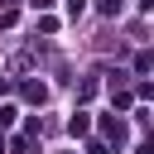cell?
Segmentation results:
<instances>
[{
	"instance_id": "1",
	"label": "cell",
	"mask_w": 154,
	"mask_h": 154,
	"mask_svg": "<svg viewBox=\"0 0 154 154\" xmlns=\"http://www.w3.org/2000/svg\"><path fill=\"white\" fill-rule=\"evenodd\" d=\"M101 135L120 149V144H125V120H111V116H106V120H101Z\"/></svg>"
},
{
	"instance_id": "2",
	"label": "cell",
	"mask_w": 154,
	"mask_h": 154,
	"mask_svg": "<svg viewBox=\"0 0 154 154\" xmlns=\"http://www.w3.org/2000/svg\"><path fill=\"white\" fill-rule=\"evenodd\" d=\"M24 96H29V101H48V87H43V82H24Z\"/></svg>"
},
{
	"instance_id": "3",
	"label": "cell",
	"mask_w": 154,
	"mask_h": 154,
	"mask_svg": "<svg viewBox=\"0 0 154 154\" xmlns=\"http://www.w3.org/2000/svg\"><path fill=\"white\" fill-rule=\"evenodd\" d=\"M67 130H72V135H87V130H91V120H87V111H77V116L67 120Z\"/></svg>"
},
{
	"instance_id": "4",
	"label": "cell",
	"mask_w": 154,
	"mask_h": 154,
	"mask_svg": "<svg viewBox=\"0 0 154 154\" xmlns=\"http://www.w3.org/2000/svg\"><path fill=\"white\" fill-rule=\"evenodd\" d=\"M96 10H101V14H116V10H120V0H96Z\"/></svg>"
},
{
	"instance_id": "5",
	"label": "cell",
	"mask_w": 154,
	"mask_h": 154,
	"mask_svg": "<svg viewBox=\"0 0 154 154\" xmlns=\"http://www.w3.org/2000/svg\"><path fill=\"white\" fill-rule=\"evenodd\" d=\"M87 154H111V149H106L101 140H91V144H87Z\"/></svg>"
},
{
	"instance_id": "6",
	"label": "cell",
	"mask_w": 154,
	"mask_h": 154,
	"mask_svg": "<svg viewBox=\"0 0 154 154\" xmlns=\"http://www.w3.org/2000/svg\"><path fill=\"white\" fill-rule=\"evenodd\" d=\"M29 5H34V10H48V5H53V0H29Z\"/></svg>"
}]
</instances>
